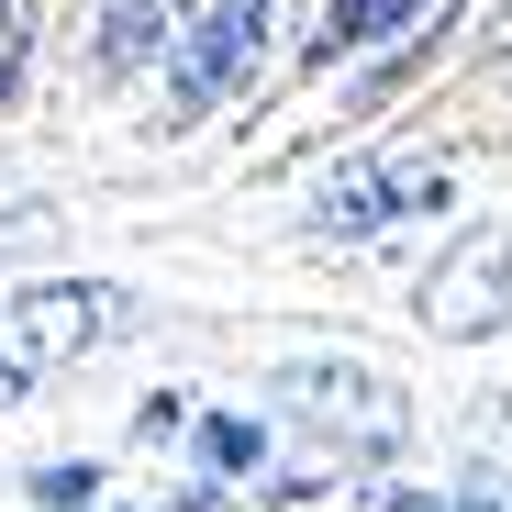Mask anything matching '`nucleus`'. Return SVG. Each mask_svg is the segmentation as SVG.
<instances>
[{"instance_id":"f257e3e1","label":"nucleus","mask_w":512,"mask_h":512,"mask_svg":"<svg viewBox=\"0 0 512 512\" xmlns=\"http://www.w3.org/2000/svg\"><path fill=\"white\" fill-rule=\"evenodd\" d=\"M123 323H134V301H123L112 279H45V290L12 301V346L45 368V357H90V346H112Z\"/></svg>"},{"instance_id":"f03ea898","label":"nucleus","mask_w":512,"mask_h":512,"mask_svg":"<svg viewBox=\"0 0 512 512\" xmlns=\"http://www.w3.org/2000/svg\"><path fill=\"white\" fill-rule=\"evenodd\" d=\"M435 201H446V167H435V156H401V167H346V179H323L312 234H379V223L435 212Z\"/></svg>"},{"instance_id":"7ed1b4c3","label":"nucleus","mask_w":512,"mask_h":512,"mask_svg":"<svg viewBox=\"0 0 512 512\" xmlns=\"http://www.w3.org/2000/svg\"><path fill=\"white\" fill-rule=\"evenodd\" d=\"M256 34H268V0H212V12L190 23V45H179V101H167V112L201 123L234 78L256 67Z\"/></svg>"},{"instance_id":"20e7f679","label":"nucleus","mask_w":512,"mask_h":512,"mask_svg":"<svg viewBox=\"0 0 512 512\" xmlns=\"http://www.w3.org/2000/svg\"><path fill=\"white\" fill-rule=\"evenodd\" d=\"M423 323H435V334H501L512 323V245L501 234H468L435 268V290H423Z\"/></svg>"},{"instance_id":"39448f33","label":"nucleus","mask_w":512,"mask_h":512,"mask_svg":"<svg viewBox=\"0 0 512 512\" xmlns=\"http://www.w3.org/2000/svg\"><path fill=\"white\" fill-rule=\"evenodd\" d=\"M290 401H301L312 423H357V446H390V435H401V401H379L368 368H301Z\"/></svg>"},{"instance_id":"423d86ee","label":"nucleus","mask_w":512,"mask_h":512,"mask_svg":"<svg viewBox=\"0 0 512 512\" xmlns=\"http://www.w3.org/2000/svg\"><path fill=\"white\" fill-rule=\"evenodd\" d=\"M167 34H179V0H112V23H101V67H112V78L145 67Z\"/></svg>"},{"instance_id":"0eeeda50","label":"nucleus","mask_w":512,"mask_h":512,"mask_svg":"<svg viewBox=\"0 0 512 512\" xmlns=\"http://www.w3.org/2000/svg\"><path fill=\"white\" fill-rule=\"evenodd\" d=\"M401 12H412V0H334V12H323V45H312V56L334 67V56H346V45H368V34H390Z\"/></svg>"},{"instance_id":"6e6552de","label":"nucleus","mask_w":512,"mask_h":512,"mask_svg":"<svg viewBox=\"0 0 512 512\" xmlns=\"http://www.w3.org/2000/svg\"><path fill=\"white\" fill-rule=\"evenodd\" d=\"M201 457H212V468H256V457H268V435H256L245 412H223V423H201Z\"/></svg>"},{"instance_id":"1a4fd4ad","label":"nucleus","mask_w":512,"mask_h":512,"mask_svg":"<svg viewBox=\"0 0 512 512\" xmlns=\"http://www.w3.org/2000/svg\"><path fill=\"white\" fill-rule=\"evenodd\" d=\"M90 490H101V468H78V457L34 468V501H45V512H90Z\"/></svg>"},{"instance_id":"9d476101","label":"nucleus","mask_w":512,"mask_h":512,"mask_svg":"<svg viewBox=\"0 0 512 512\" xmlns=\"http://www.w3.org/2000/svg\"><path fill=\"white\" fill-rule=\"evenodd\" d=\"M12 78H23V0H0V101H12Z\"/></svg>"},{"instance_id":"9b49d317","label":"nucleus","mask_w":512,"mask_h":512,"mask_svg":"<svg viewBox=\"0 0 512 512\" xmlns=\"http://www.w3.org/2000/svg\"><path fill=\"white\" fill-rule=\"evenodd\" d=\"M390 512H435V501H390Z\"/></svg>"}]
</instances>
